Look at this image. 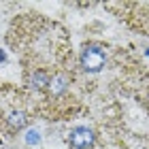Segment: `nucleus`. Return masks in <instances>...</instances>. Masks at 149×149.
Segmentation results:
<instances>
[{
	"label": "nucleus",
	"mask_w": 149,
	"mask_h": 149,
	"mask_svg": "<svg viewBox=\"0 0 149 149\" xmlns=\"http://www.w3.org/2000/svg\"><path fill=\"white\" fill-rule=\"evenodd\" d=\"M64 87H66V79L64 77H53L51 79V92L53 94H60Z\"/></svg>",
	"instance_id": "obj_5"
},
{
	"label": "nucleus",
	"mask_w": 149,
	"mask_h": 149,
	"mask_svg": "<svg viewBox=\"0 0 149 149\" xmlns=\"http://www.w3.org/2000/svg\"><path fill=\"white\" fill-rule=\"evenodd\" d=\"M94 143V134L90 128H74L70 132V145L74 149H87Z\"/></svg>",
	"instance_id": "obj_2"
},
{
	"label": "nucleus",
	"mask_w": 149,
	"mask_h": 149,
	"mask_svg": "<svg viewBox=\"0 0 149 149\" xmlns=\"http://www.w3.org/2000/svg\"><path fill=\"white\" fill-rule=\"evenodd\" d=\"M81 64H83L85 70L98 72V70L104 66V51L100 49V47H96V45L85 47L83 53H81Z\"/></svg>",
	"instance_id": "obj_1"
},
{
	"label": "nucleus",
	"mask_w": 149,
	"mask_h": 149,
	"mask_svg": "<svg viewBox=\"0 0 149 149\" xmlns=\"http://www.w3.org/2000/svg\"><path fill=\"white\" fill-rule=\"evenodd\" d=\"M147 56H149V49H147Z\"/></svg>",
	"instance_id": "obj_8"
},
{
	"label": "nucleus",
	"mask_w": 149,
	"mask_h": 149,
	"mask_svg": "<svg viewBox=\"0 0 149 149\" xmlns=\"http://www.w3.org/2000/svg\"><path fill=\"white\" fill-rule=\"evenodd\" d=\"M4 60H6V56H4V51L0 49V62H4Z\"/></svg>",
	"instance_id": "obj_7"
},
{
	"label": "nucleus",
	"mask_w": 149,
	"mask_h": 149,
	"mask_svg": "<svg viewBox=\"0 0 149 149\" xmlns=\"http://www.w3.org/2000/svg\"><path fill=\"white\" fill-rule=\"evenodd\" d=\"M32 87H43L45 83H51V79L47 77L45 72H36V74H32Z\"/></svg>",
	"instance_id": "obj_3"
},
{
	"label": "nucleus",
	"mask_w": 149,
	"mask_h": 149,
	"mask_svg": "<svg viewBox=\"0 0 149 149\" xmlns=\"http://www.w3.org/2000/svg\"><path fill=\"white\" fill-rule=\"evenodd\" d=\"M9 124L15 128V130H17V128H24L26 126V115L24 113H13L9 117Z\"/></svg>",
	"instance_id": "obj_4"
},
{
	"label": "nucleus",
	"mask_w": 149,
	"mask_h": 149,
	"mask_svg": "<svg viewBox=\"0 0 149 149\" xmlns=\"http://www.w3.org/2000/svg\"><path fill=\"white\" fill-rule=\"evenodd\" d=\"M26 141H28L30 145L38 143V132H36V130H30V132H28V136H26Z\"/></svg>",
	"instance_id": "obj_6"
}]
</instances>
